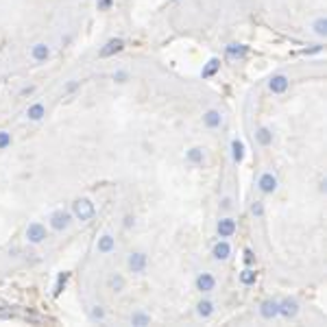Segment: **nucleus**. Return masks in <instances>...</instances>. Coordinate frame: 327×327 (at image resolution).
Segmentation results:
<instances>
[{"mask_svg":"<svg viewBox=\"0 0 327 327\" xmlns=\"http://www.w3.org/2000/svg\"><path fill=\"white\" fill-rule=\"evenodd\" d=\"M288 87H290V76L284 74V72H277L269 79V92L271 94H277V96L279 94H286Z\"/></svg>","mask_w":327,"mask_h":327,"instance_id":"obj_1","label":"nucleus"},{"mask_svg":"<svg viewBox=\"0 0 327 327\" xmlns=\"http://www.w3.org/2000/svg\"><path fill=\"white\" fill-rule=\"evenodd\" d=\"M129 271L131 273H135V275H142V273L146 271V264H148V258H146V253L144 251H135V253H131L129 255Z\"/></svg>","mask_w":327,"mask_h":327,"instance_id":"obj_2","label":"nucleus"},{"mask_svg":"<svg viewBox=\"0 0 327 327\" xmlns=\"http://www.w3.org/2000/svg\"><path fill=\"white\" fill-rule=\"evenodd\" d=\"M94 203L90 199H79L74 203V214H76V218H81V221H90V218L94 216Z\"/></svg>","mask_w":327,"mask_h":327,"instance_id":"obj_3","label":"nucleus"},{"mask_svg":"<svg viewBox=\"0 0 327 327\" xmlns=\"http://www.w3.org/2000/svg\"><path fill=\"white\" fill-rule=\"evenodd\" d=\"M258 188L262 194H273L277 190V177L273 172H262L258 179Z\"/></svg>","mask_w":327,"mask_h":327,"instance_id":"obj_4","label":"nucleus"},{"mask_svg":"<svg viewBox=\"0 0 327 327\" xmlns=\"http://www.w3.org/2000/svg\"><path fill=\"white\" fill-rule=\"evenodd\" d=\"M260 317L264 319V321L277 319V317H279V301H275V299L262 301V306H260Z\"/></svg>","mask_w":327,"mask_h":327,"instance_id":"obj_5","label":"nucleus"},{"mask_svg":"<svg viewBox=\"0 0 327 327\" xmlns=\"http://www.w3.org/2000/svg\"><path fill=\"white\" fill-rule=\"evenodd\" d=\"M297 314H299V303H297L295 299H284V301H279V317H284L286 321L290 319H295Z\"/></svg>","mask_w":327,"mask_h":327,"instance_id":"obj_6","label":"nucleus"},{"mask_svg":"<svg viewBox=\"0 0 327 327\" xmlns=\"http://www.w3.org/2000/svg\"><path fill=\"white\" fill-rule=\"evenodd\" d=\"M216 231H218V238H231L236 234V221L231 216H225V218H221L218 221V225H216Z\"/></svg>","mask_w":327,"mask_h":327,"instance_id":"obj_7","label":"nucleus"},{"mask_svg":"<svg viewBox=\"0 0 327 327\" xmlns=\"http://www.w3.org/2000/svg\"><path fill=\"white\" fill-rule=\"evenodd\" d=\"M214 288H216V279H214L212 273H201V275L196 277V290H199V293L207 295V293H212Z\"/></svg>","mask_w":327,"mask_h":327,"instance_id":"obj_8","label":"nucleus"},{"mask_svg":"<svg viewBox=\"0 0 327 327\" xmlns=\"http://www.w3.org/2000/svg\"><path fill=\"white\" fill-rule=\"evenodd\" d=\"M212 255H214V260H218V262H225L231 255V245L227 240H218L216 245H214V249H212Z\"/></svg>","mask_w":327,"mask_h":327,"instance_id":"obj_9","label":"nucleus"},{"mask_svg":"<svg viewBox=\"0 0 327 327\" xmlns=\"http://www.w3.org/2000/svg\"><path fill=\"white\" fill-rule=\"evenodd\" d=\"M203 124L207 129H218L223 124V116L218 109H207L203 114Z\"/></svg>","mask_w":327,"mask_h":327,"instance_id":"obj_10","label":"nucleus"},{"mask_svg":"<svg viewBox=\"0 0 327 327\" xmlns=\"http://www.w3.org/2000/svg\"><path fill=\"white\" fill-rule=\"evenodd\" d=\"M186 162L192 164V166H203L205 164V151L203 148H199V146L190 148V151L186 153Z\"/></svg>","mask_w":327,"mask_h":327,"instance_id":"obj_11","label":"nucleus"},{"mask_svg":"<svg viewBox=\"0 0 327 327\" xmlns=\"http://www.w3.org/2000/svg\"><path fill=\"white\" fill-rule=\"evenodd\" d=\"M116 249V240H114V236H109V234H105V236H100L98 238V242H96V251L98 253H111Z\"/></svg>","mask_w":327,"mask_h":327,"instance_id":"obj_12","label":"nucleus"},{"mask_svg":"<svg viewBox=\"0 0 327 327\" xmlns=\"http://www.w3.org/2000/svg\"><path fill=\"white\" fill-rule=\"evenodd\" d=\"M107 286H109V290H114V293H122L127 282H124V277L120 273H114V275H109V279H107Z\"/></svg>","mask_w":327,"mask_h":327,"instance_id":"obj_13","label":"nucleus"},{"mask_svg":"<svg viewBox=\"0 0 327 327\" xmlns=\"http://www.w3.org/2000/svg\"><path fill=\"white\" fill-rule=\"evenodd\" d=\"M26 236H28V240H31V242H41V240L46 238V229L41 227L39 223H35V225H31V227H28Z\"/></svg>","mask_w":327,"mask_h":327,"instance_id":"obj_14","label":"nucleus"},{"mask_svg":"<svg viewBox=\"0 0 327 327\" xmlns=\"http://www.w3.org/2000/svg\"><path fill=\"white\" fill-rule=\"evenodd\" d=\"M231 155H234V162L236 164H242L245 162V144H242V140H234L231 142Z\"/></svg>","mask_w":327,"mask_h":327,"instance_id":"obj_15","label":"nucleus"},{"mask_svg":"<svg viewBox=\"0 0 327 327\" xmlns=\"http://www.w3.org/2000/svg\"><path fill=\"white\" fill-rule=\"evenodd\" d=\"M255 140H258L260 146H271V144H273V133H271V129L260 127L258 131H255Z\"/></svg>","mask_w":327,"mask_h":327,"instance_id":"obj_16","label":"nucleus"},{"mask_svg":"<svg viewBox=\"0 0 327 327\" xmlns=\"http://www.w3.org/2000/svg\"><path fill=\"white\" fill-rule=\"evenodd\" d=\"M196 314H199L201 319H210L214 314V301H210V299L199 301V306H196Z\"/></svg>","mask_w":327,"mask_h":327,"instance_id":"obj_17","label":"nucleus"},{"mask_svg":"<svg viewBox=\"0 0 327 327\" xmlns=\"http://www.w3.org/2000/svg\"><path fill=\"white\" fill-rule=\"evenodd\" d=\"M68 225H70V214H65V212L52 214V227L55 229H65Z\"/></svg>","mask_w":327,"mask_h":327,"instance_id":"obj_18","label":"nucleus"},{"mask_svg":"<svg viewBox=\"0 0 327 327\" xmlns=\"http://www.w3.org/2000/svg\"><path fill=\"white\" fill-rule=\"evenodd\" d=\"M255 282H258V273L247 266V269L240 273V284H242V286H253Z\"/></svg>","mask_w":327,"mask_h":327,"instance_id":"obj_19","label":"nucleus"},{"mask_svg":"<svg viewBox=\"0 0 327 327\" xmlns=\"http://www.w3.org/2000/svg\"><path fill=\"white\" fill-rule=\"evenodd\" d=\"M131 323L133 325H151V314H146L144 310H138V312H133L131 314Z\"/></svg>","mask_w":327,"mask_h":327,"instance_id":"obj_20","label":"nucleus"},{"mask_svg":"<svg viewBox=\"0 0 327 327\" xmlns=\"http://www.w3.org/2000/svg\"><path fill=\"white\" fill-rule=\"evenodd\" d=\"M218 68H221V61H218V59H212L210 65H207L203 72H201V76H203V79H210V76H214L218 72Z\"/></svg>","mask_w":327,"mask_h":327,"instance_id":"obj_21","label":"nucleus"},{"mask_svg":"<svg viewBox=\"0 0 327 327\" xmlns=\"http://www.w3.org/2000/svg\"><path fill=\"white\" fill-rule=\"evenodd\" d=\"M26 116L31 118V120H39L41 116H46V109H44V105H33L31 109L26 111Z\"/></svg>","mask_w":327,"mask_h":327,"instance_id":"obj_22","label":"nucleus"},{"mask_svg":"<svg viewBox=\"0 0 327 327\" xmlns=\"http://www.w3.org/2000/svg\"><path fill=\"white\" fill-rule=\"evenodd\" d=\"M251 214L255 218H262L264 216V205H262V201H255V203L251 205Z\"/></svg>","mask_w":327,"mask_h":327,"instance_id":"obj_23","label":"nucleus"},{"mask_svg":"<svg viewBox=\"0 0 327 327\" xmlns=\"http://www.w3.org/2000/svg\"><path fill=\"white\" fill-rule=\"evenodd\" d=\"M90 317H92V321H103L105 319V310H103V308H94V310H92V314H90Z\"/></svg>","mask_w":327,"mask_h":327,"instance_id":"obj_24","label":"nucleus"},{"mask_svg":"<svg viewBox=\"0 0 327 327\" xmlns=\"http://www.w3.org/2000/svg\"><path fill=\"white\" fill-rule=\"evenodd\" d=\"M253 262H255V258H253V253H251V249H247V251H245V264H247V266H251V264H253Z\"/></svg>","mask_w":327,"mask_h":327,"instance_id":"obj_25","label":"nucleus"},{"mask_svg":"<svg viewBox=\"0 0 327 327\" xmlns=\"http://www.w3.org/2000/svg\"><path fill=\"white\" fill-rule=\"evenodd\" d=\"M9 142H11V138L7 133H0V148H4V146H9Z\"/></svg>","mask_w":327,"mask_h":327,"instance_id":"obj_26","label":"nucleus"},{"mask_svg":"<svg viewBox=\"0 0 327 327\" xmlns=\"http://www.w3.org/2000/svg\"><path fill=\"white\" fill-rule=\"evenodd\" d=\"M133 225H135V218H133V216H127V218H124V229L133 227Z\"/></svg>","mask_w":327,"mask_h":327,"instance_id":"obj_27","label":"nucleus"},{"mask_svg":"<svg viewBox=\"0 0 327 327\" xmlns=\"http://www.w3.org/2000/svg\"><path fill=\"white\" fill-rule=\"evenodd\" d=\"M221 207H223V210H229V207H231V199H229V196H225V199H223Z\"/></svg>","mask_w":327,"mask_h":327,"instance_id":"obj_28","label":"nucleus"}]
</instances>
